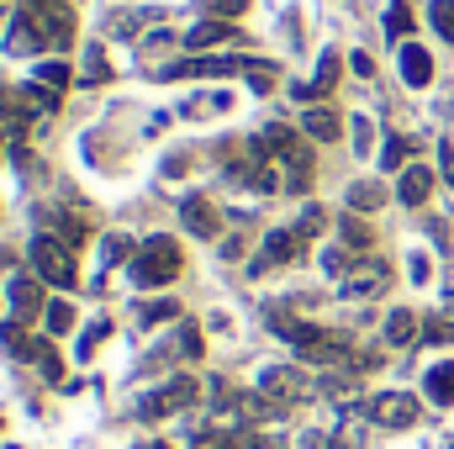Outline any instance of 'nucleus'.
Returning a JSON list of instances; mask_svg holds the SVG:
<instances>
[{
    "label": "nucleus",
    "instance_id": "f257e3e1",
    "mask_svg": "<svg viewBox=\"0 0 454 449\" xmlns=\"http://www.w3.org/2000/svg\"><path fill=\"white\" fill-rule=\"evenodd\" d=\"M264 154H280L286 159V191H307L312 185V138L301 132H291V127H264L259 138H254Z\"/></svg>",
    "mask_w": 454,
    "mask_h": 449
},
{
    "label": "nucleus",
    "instance_id": "f03ea898",
    "mask_svg": "<svg viewBox=\"0 0 454 449\" xmlns=\"http://www.w3.org/2000/svg\"><path fill=\"white\" fill-rule=\"evenodd\" d=\"M132 275H137V286H169L180 275V243L175 238H148L132 259Z\"/></svg>",
    "mask_w": 454,
    "mask_h": 449
},
{
    "label": "nucleus",
    "instance_id": "7ed1b4c3",
    "mask_svg": "<svg viewBox=\"0 0 454 449\" xmlns=\"http://www.w3.org/2000/svg\"><path fill=\"white\" fill-rule=\"evenodd\" d=\"M32 270H37V280H48V286H59V291H74V280H80L74 254H69L64 243H53V238H37V243H32Z\"/></svg>",
    "mask_w": 454,
    "mask_h": 449
},
{
    "label": "nucleus",
    "instance_id": "20e7f679",
    "mask_svg": "<svg viewBox=\"0 0 454 449\" xmlns=\"http://www.w3.org/2000/svg\"><path fill=\"white\" fill-rule=\"evenodd\" d=\"M196 391H201V386H196L191 375H175V381H164L153 397H143V407H137V413H143L148 423H159V418H169V413L191 407V402H196Z\"/></svg>",
    "mask_w": 454,
    "mask_h": 449
},
{
    "label": "nucleus",
    "instance_id": "39448f33",
    "mask_svg": "<svg viewBox=\"0 0 454 449\" xmlns=\"http://www.w3.org/2000/svg\"><path fill=\"white\" fill-rule=\"evenodd\" d=\"M259 391H264L270 402H280V407H291V402H301V397H312V375H301L296 365H275V370H264V375H259Z\"/></svg>",
    "mask_w": 454,
    "mask_h": 449
},
{
    "label": "nucleus",
    "instance_id": "423d86ee",
    "mask_svg": "<svg viewBox=\"0 0 454 449\" xmlns=\"http://www.w3.org/2000/svg\"><path fill=\"white\" fill-rule=\"evenodd\" d=\"M370 418H375L380 429H412V423H418V397H407V391H386V397L370 402Z\"/></svg>",
    "mask_w": 454,
    "mask_h": 449
},
{
    "label": "nucleus",
    "instance_id": "0eeeda50",
    "mask_svg": "<svg viewBox=\"0 0 454 449\" xmlns=\"http://www.w3.org/2000/svg\"><path fill=\"white\" fill-rule=\"evenodd\" d=\"M301 232L296 227H280V232H270L264 238V248H259V259H254V270H280V264H291L296 254H301Z\"/></svg>",
    "mask_w": 454,
    "mask_h": 449
},
{
    "label": "nucleus",
    "instance_id": "6e6552de",
    "mask_svg": "<svg viewBox=\"0 0 454 449\" xmlns=\"http://www.w3.org/2000/svg\"><path fill=\"white\" fill-rule=\"evenodd\" d=\"M386 280H391V270H386L380 259H364V264H354V270H348L343 291H348V296H380V291H386Z\"/></svg>",
    "mask_w": 454,
    "mask_h": 449
},
{
    "label": "nucleus",
    "instance_id": "1a4fd4ad",
    "mask_svg": "<svg viewBox=\"0 0 454 449\" xmlns=\"http://www.w3.org/2000/svg\"><path fill=\"white\" fill-rule=\"evenodd\" d=\"M232 69H243V59H180V64H169L164 69V80H196V75H232Z\"/></svg>",
    "mask_w": 454,
    "mask_h": 449
},
{
    "label": "nucleus",
    "instance_id": "9d476101",
    "mask_svg": "<svg viewBox=\"0 0 454 449\" xmlns=\"http://www.w3.org/2000/svg\"><path fill=\"white\" fill-rule=\"evenodd\" d=\"M396 196H402L407 207H423V201L434 196V169H428V164H407V169H402V185H396Z\"/></svg>",
    "mask_w": 454,
    "mask_h": 449
},
{
    "label": "nucleus",
    "instance_id": "9b49d317",
    "mask_svg": "<svg viewBox=\"0 0 454 449\" xmlns=\"http://www.w3.org/2000/svg\"><path fill=\"white\" fill-rule=\"evenodd\" d=\"M180 217H185V227H191L196 238H217V223H223V217H217V207H212L207 196H191V201L180 207Z\"/></svg>",
    "mask_w": 454,
    "mask_h": 449
},
{
    "label": "nucleus",
    "instance_id": "f8f14e48",
    "mask_svg": "<svg viewBox=\"0 0 454 449\" xmlns=\"http://www.w3.org/2000/svg\"><path fill=\"white\" fill-rule=\"evenodd\" d=\"M301 132L312 138V143H333L343 132V116L333 106H307V122H301Z\"/></svg>",
    "mask_w": 454,
    "mask_h": 449
},
{
    "label": "nucleus",
    "instance_id": "ddd939ff",
    "mask_svg": "<svg viewBox=\"0 0 454 449\" xmlns=\"http://www.w3.org/2000/svg\"><path fill=\"white\" fill-rule=\"evenodd\" d=\"M402 80H407V85H418V91L434 80V59H428V48H418V43H407V48H402Z\"/></svg>",
    "mask_w": 454,
    "mask_h": 449
},
{
    "label": "nucleus",
    "instance_id": "4468645a",
    "mask_svg": "<svg viewBox=\"0 0 454 449\" xmlns=\"http://www.w3.org/2000/svg\"><path fill=\"white\" fill-rule=\"evenodd\" d=\"M11 307H16V318H32V312H48V307H43V291H37V280H32V275H21V280H11Z\"/></svg>",
    "mask_w": 454,
    "mask_h": 449
},
{
    "label": "nucleus",
    "instance_id": "2eb2a0df",
    "mask_svg": "<svg viewBox=\"0 0 454 449\" xmlns=\"http://www.w3.org/2000/svg\"><path fill=\"white\" fill-rule=\"evenodd\" d=\"M423 391H428L439 407H454V365H434V370L423 375Z\"/></svg>",
    "mask_w": 454,
    "mask_h": 449
},
{
    "label": "nucleus",
    "instance_id": "dca6fc26",
    "mask_svg": "<svg viewBox=\"0 0 454 449\" xmlns=\"http://www.w3.org/2000/svg\"><path fill=\"white\" fill-rule=\"evenodd\" d=\"M227 37H238L227 21H201L196 32H185V48H212V43H227Z\"/></svg>",
    "mask_w": 454,
    "mask_h": 449
},
{
    "label": "nucleus",
    "instance_id": "f3484780",
    "mask_svg": "<svg viewBox=\"0 0 454 449\" xmlns=\"http://www.w3.org/2000/svg\"><path fill=\"white\" fill-rule=\"evenodd\" d=\"M412 338H418V318H412V312H391V318H386V343L407 349Z\"/></svg>",
    "mask_w": 454,
    "mask_h": 449
},
{
    "label": "nucleus",
    "instance_id": "a211bd4d",
    "mask_svg": "<svg viewBox=\"0 0 454 449\" xmlns=\"http://www.w3.org/2000/svg\"><path fill=\"white\" fill-rule=\"evenodd\" d=\"M380 201H386V191H380L375 180H364V185H354V191H348V212H375Z\"/></svg>",
    "mask_w": 454,
    "mask_h": 449
},
{
    "label": "nucleus",
    "instance_id": "6ab92c4d",
    "mask_svg": "<svg viewBox=\"0 0 454 449\" xmlns=\"http://www.w3.org/2000/svg\"><path fill=\"white\" fill-rule=\"evenodd\" d=\"M428 21H434V32H439L444 43H454V0H434V5H428Z\"/></svg>",
    "mask_w": 454,
    "mask_h": 449
},
{
    "label": "nucleus",
    "instance_id": "aec40b11",
    "mask_svg": "<svg viewBox=\"0 0 454 449\" xmlns=\"http://www.w3.org/2000/svg\"><path fill=\"white\" fill-rule=\"evenodd\" d=\"M43 318H48V328H53V334H69V328H74V307H69V302H48V312H43Z\"/></svg>",
    "mask_w": 454,
    "mask_h": 449
},
{
    "label": "nucleus",
    "instance_id": "412c9836",
    "mask_svg": "<svg viewBox=\"0 0 454 449\" xmlns=\"http://www.w3.org/2000/svg\"><path fill=\"white\" fill-rule=\"evenodd\" d=\"M169 354H185V359H196V354H201V334L185 323V328L175 334V343H169Z\"/></svg>",
    "mask_w": 454,
    "mask_h": 449
},
{
    "label": "nucleus",
    "instance_id": "4be33fe9",
    "mask_svg": "<svg viewBox=\"0 0 454 449\" xmlns=\"http://www.w3.org/2000/svg\"><path fill=\"white\" fill-rule=\"evenodd\" d=\"M323 223H328V212H323V207H307V212L296 217V232H301V238H317Z\"/></svg>",
    "mask_w": 454,
    "mask_h": 449
},
{
    "label": "nucleus",
    "instance_id": "5701e85b",
    "mask_svg": "<svg viewBox=\"0 0 454 449\" xmlns=\"http://www.w3.org/2000/svg\"><path fill=\"white\" fill-rule=\"evenodd\" d=\"M37 85L64 91V85H69V69H64V64H37Z\"/></svg>",
    "mask_w": 454,
    "mask_h": 449
},
{
    "label": "nucleus",
    "instance_id": "b1692460",
    "mask_svg": "<svg viewBox=\"0 0 454 449\" xmlns=\"http://www.w3.org/2000/svg\"><path fill=\"white\" fill-rule=\"evenodd\" d=\"M386 32H391V37H407V32H412V16H407V5H402V0L391 5V16H386Z\"/></svg>",
    "mask_w": 454,
    "mask_h": 449
},
{
    "label": "nucleus",
    "instance_id": "393cba45",
    "mask_svg": "<svg viewBox=\"0 0 454 449\" xmlns=\"http://www.w3.org/2000/svg\"><path fill=\"white\" fill-rule=\"evenodd\" d=\"M175 312H180L175 302H148V307H143V328H153V323H164V318H175Z\"/></svg>",
    "mask_w": 454,
    "mask_h": 449
},
{
    "label": "nucleus",
    "instance_id": "a878e982",
    "mask_svg": "<svg viewBox=\"0 0 454 449\" xmlns=\"http://www.w3.org/2000/svg\"><path fill=\"white\" fill-rule=\"evenodd\" d=\"M37 365H43V375H48V381H59V375H64V359H59V354H53L48 343L37 349Z\"/></svg>",
    "mask_w": 454,
    "mask_h": 449
},
{
    "label": "nucleus",
    "instance_id": "bb28decb",
    "mask_svg": "<svg viewBox=\"0 0 454 449\" xmlns=\"http://www.w3.org/2000/svg\"><path fill=\"white\" fill-rule=\"evenodd\" d=\"M343 238L364 248V243H370V227H364V223H359V217H354V212H348V217H343Z\"/></svg>",
    "mask_w": 454,
    "mask_h": 449
},
{
    "label": "nucleus",
    "instance_id": "cd10ccee",
    "mask_svg": "<svg viewBox=\"0 0 454 449\" xmlns=\"http://www.w3.org/2000/svg\"><path fill=\"white\" fill-rule=\"evenodd\" d=\"M101 338H106V323H90L85 338H80V354H96V343H101Z\"/></svg>",
    "mask_w": 454,
    "mask_h": 449
},
{
    "label": "nucleus",
    "instance_id": "c85d7f7f",
    "mask_svg": "<svg viewBox=\"0 0 454 449\" xmlns=\"http://www.w3.org/2000/svg\"><path fill=\"white\" fill-rule=\"evenodd\" d=\"M248 80H254V91H270V85H275V69H264V64H248Z\"/></svg>",
    "mask_w": 454,
    "mask_h": 449
},
{
    "label": "nucleus",
    "instance_id": "c756f323",
    "mask_svg": "<svg viewBox=\"0 0 454 449\" xmlns=\"http://www.w3.org/2000/svg\"><path fill=\"white\" fill-rule=\"evenodd\" d=\"M196 449H238V445H232L227 434H217V429H212V434H201V439H196Z\"/></svg>",
    "mask_w": 454,
    "mask_h": 449
},
{
    "label": "nucleus",
    "instance_id": "7c9ffc66",
    "mask_svg": "<svg viewBox=\"0 0 454 449\" xmlns=\"http://www.w3.org/2000/svg\"><path fill=\"white\" fill-rule=\"evenodd\" d=\"M106 75H112V69H106V59H90V64H85V85H101Z\"/></svg>",
    "mask_w": 454,
    "mask_h": 449
},
{
    "label": "nucleus",
    "instance_id": "2f4dec72",
    "mask_svg": "<svg viewBox=\"0 0 454 449\" xmlns=\"http://www.w3.org/2000/svg\"><path fill=\"white\" fill-rule=\"evenodd\" d=\"M402 159H407V143H402V138H391V148H386V169H396Z\"/></svg>",
    "mask_w": 454,
    "mask_h": 449
},
{
    "label": "nucleus",
    "instance_id": "473e14b6",
    "mask_svg": "<svg viewBox=\"0 0 454 449\" xmlns=\"http://www.w3.org/2000/svg\"><path fill=\"white\" fill-rule=\"evenodd\" d=\"M5 264H11V254H5V248H0V270H5Z\"/></svg>",
    "mask_w": 454,
    "mask_h": 449
}]
</instances>
